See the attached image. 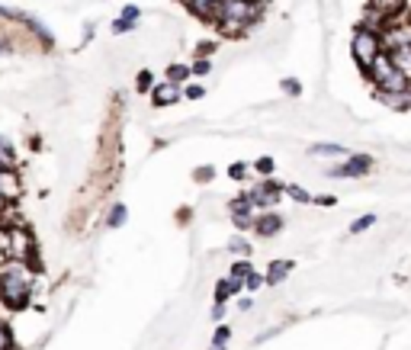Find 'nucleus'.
<instances>
[{"label": "nucleus", "instance_id": "obj_25", "mask_svg": "<svg viewBox=\"0 0 411 350\" xmlns=\"http://www.w3.org/2000/svg\"><path fill=\"white\" fill-rule=\"evenodd\" d=\"M279 91H283L286 100H299L302 97V84L296 81V77H283V81H279Z\"/></svg>", "mask_w": 411, "mask_h": 350}, {"label": "nucleus", "instance_id": "obj_11", "mask_svg": "<svg viewBox=\"0 0 411 350\" xmlns=\"http://www.w3.org/2000/svg\"><path fill=\"white\" fill-rule=\"evenodd\" d=\"M151 106L154 110H164V106H174V103H180V87H174V84H168V81H158V84L151 87Z\"/></svg>", "mask_w": 411, "mask_h": 350}, {"label": "nucleus", "instance_id": "obj_22", "mask_svg": "<svg viewBox=\"0 0 411 350\" xmlns=\"http://www.w3.org/2000/svg\"><path fill=\"white\" fill-rule=\"evenodd\" d=\"M190 177H193L196 187H209V183L219 177V170L212 168V164H199V168H193V174H190Z\"/></svg>", "mask_w": 411, "mask_h": 350}, {"label": "nucleus", "instance_id": "obj_19", "mask_svg": "<svg viewBox=\"0 0 411 350\" xmlns=\"http://www.w3.org/2000/svg\"><path fill=\"white\" fill-rule=\"evenodd\" d=\"M225 247H228V254H235V257H254V245L244 238L241 231H238V235H231Z\"/></svg>", "mask_w": 411, "mask_h": 350}, {"label": "nucleus", "instance_id": "obj_33", "mask_svg": "<svg viewBox=\"0 0 411 350\" xmlns=\"http://www.w3.org/2000/svg\"><path fill=\"white\" fill-rule=\"evenodd\" d=\"M228 341H231V328H228V325L219 322L216 334H212V347H228Z\"/></svg>", "mask_w": 411, "mask_h": 350}, {"label": "nucleus", "instance_id": "obj_20", "mask_svg": "<svg viewBox=\"0 0 411 350\" xmlns=\"http://www.w3.org/2000/svg\"><path fill=\"white\" fill-rule=\"evenodd\" d=\"M154 84H158V77H154V71H148V68L135 71V93H141V97H148Z\"/></svg>", "mask_w": 411, "mask_h": 350}, {"label": "nucleus", "instance_id": "obj_1", "mask_svg": "<svg viewBox=\"0 0 411 350\" xmlns=\"http://www.w3.org/2000/svg\"><path fill=\"white\" fill-rule=\"evenodd\" d=\"M35 296V267L26 260H4L0 264V305L7 312H26Z\"/></svg>", "mask_w": 411, "mask_h": 350}, {"label": "nucleus", "instance_id": "obj_4", "mask_svg": "<svg viewBox=\"0 0 411 350\" xmlns=\"http://www.w3.org/2000/svg\"><path fill=\"white\" fill-rule=\"evenodd\" d=\"M363 77H366L369 84H373V97H386V93L405 91V87L411 84L405 74H398V68L389 62V55H386V52L373 64H369L366 71H363Z\"/></svg>", "mask_w": 411, "mask_h": 350}, {"label": "nucleus", "instance_id": "obj_24", "mask_svg": "<svg viewBox=\"0 0 411 350\" xmlns=\"http://www.w3.org/2000/svg\"><path fill=\"white\" fill-rule=\"evenodd\" d=\"M373 225H376V216H373V212H363V216H357L354 222L347 225V231L350 235H363V231H369Z\"/></svg>", "mask_w": 411, "mask_h": 350}, {"label": "nucleus", "instance_id": "obj_23", "mask_svg": "<svg viewBox=\"0 0 411 350\" xmlns=\"http://www.w3.org/2000/svg\"><path fill=\"white\" fill-rule=\"evenodd\" d=\"M251 170L257 177H273V174H277V161H273L270 154H260L257 161H251Z\"/></svg>", "mask_w": 411, "mask_h": 350}, {"label": "nucleus", "instance_id": "obj_30", "mask_svg": "<svg viewBox=\"0 0 411 350\" xmlns=\"http://www.w3.org/2000/svg\"><path fill=\"white\" fill-rule=\"evenodd\" d=\"M190 71H193V77L212 74V58H193V62H190Z\"/></svg>", "mask_w": 411, "mask_h": 350}, {"label": "nucleus", "instance_id": "obj_42", "mask_svg": "<svg viewBox=\"0 0 411 350\" xmlns=\"http://www.w3.org/2000/svg\"><path fill=\"white\" fill-rule=\"evenodd\" d=\"M408 13H411V0H408Z\"/></svg>", "mask_w": 411, "mask_h": 350}, {"label": "nucleus", "instance_id": "obj_28", "mask_svg": "<svg viewBox=\"0 0 411 350\" xmlns=\"http://www.w3.org/2000/svg\"><path fill=\"white\" fill-rule=\"evenodd\" d=\"M267 283H264V274H260V270H251V274L244 276V293L248 296H254L257 293V289H264Z\"/></svg>", "mask_w": 411, "mask_h": 350}, {"label": "nucleus", "instance_id": "obj_7", "mask_svg": "<svg viewBox=\"0 0 411 350\" xmlns=\"http://www.w3.org/2000/svg\"><path fill=\"white\" fill-rule=\"evenodd\" d=\"M23 193V180H20V170L10 168V170H0V225H7L10 212H13L16 199Z\"/></svg>", "mask_w": 411, "mask_h": 350}, {"label": "nucleus", "instance_id": "obj_34", "mask_svg": "<svg viewBox=\"0 0 411 350\" xmlns=\"http://www.w3.org/2000/svg\"><path fill=\"white\" fill-rule=\"evenodd\" d=\"M13 52H16L13 35H10L7 29H0V55H13Z\"/></svg>", "mask_w": 411, "mask_h": 350}, {"label": "nucleus", "instance_id": "obj_16", "mask_svg": "<svg viewBox=\"0 0 411 350\" xmlns=\"http://www.w3.org/2000/svg\"><path fill=\"white\" fill-rule=\"evenodd\" d=\"M383 106H389V110H398V112H408L411 110V84L405 87V91H395V93H386V97H376Z\"/></svg>", "mask_w": 411, "mask_h": 350}, {"label": "nucleus", "instance_id": "obj_29", "mask_svg": "<svg viewBox=\"0 0 411 350\" xmlns=\"http://www.w3.org/2000/svg\"><path fill=\"white\" fill-rule=\"evenodd\" d=\"M0 350H16L13 344V328H10L4 318H0Z\"/></svg>", "mask_w": 411, "mask_h": 350}, {"label": "nucleus", "instance_id": "obj_2", "mask_svg": "<svg viewBox=\"0 0 411 350\" xmlns=\"http://www.w3.org/2000/svg\"><path fill=\"white\" fill-rule=\"evenodd\" d=\"M267 13V0H222L212 26L225 35V39H241L244 33H251Z\"/></svg>", "mask_w": 411, "mask_h": 350}, {"label": "nucleus", "instance_id": "obj_31", "mask_svg": "<svg viewBox=\"0 0 411 350\" xmlns=\"http://www.w3.org/2000/svg\"><path fill=\"white\" fill-rule=\"evenodd\" d=\"M180 97H183V100H202V97H206V87H202V84H193V81H190V84L180 87Z\"/></svg>", "mask_w": 411, "mask_h": 350}, {"label": "nucleus", "instance_id": "obj_26", "mask_svg": "<svg viewBox=\"0 0 411 350\" xmlns=\"http://www.w3.org/2000/svg\"><path fill=\"white\" fill-rule=\"evenodd\" d=\"M254 270V264H251V257H235V264H231V270H228V276H235V280H244V276L251 274Z\"/></svg>", "mask_w": 411, "mask_h": 350}, {"label": "nucleus", "instance_id": "obj_17", "mask_svg": "<svg viewBox=\"0 0 411 350\" xmlns=\"http://www.w3.org/2000/svg\"><path fill=\"white\" fill-rule=\"evenodd\" d=\"M283 197L296 206H312V193L302 183H283Z\"/></svg>", "mask_w": 411, "mask_h": 350}, {"label": "nucleus", "instance_id": "obj_3", "mask_svg": "<svg viewBox=\"0 0 411 350\" xmlns=\"http://www.w3.org/2000/svg\"><path fill=\"white\" fill-rule=\"evenodd\" d=\"M386 52V39H383V29L376 26H366V23H357L354 33H350V58L354 64L360 68V74L376 62L379 55Z\"/></svg>", "mask_w": 411, "mask_h": 350}, {"label": "nucleus", "instance_id": "obj_38", "mask_svg": "<svg viewBox=\"0 0 411 350\" xmlns=\"http://www.w3.org/2000/svg\"><path fill=\"white\" fill-rule=\"evenodd\" d=\"M225 312H228V305H225V302H212V312H209V318H212V322H222V318H225Z\"/></svg>", "mask_w": 411, "mask_h": 350}, {"label": "nucleus", "instance_id": "obj_39", "mask_svg": "<svg viewBox=\"0 0 411 350\" xmlns=\"http://www.w3.org/2000/svg\"><path fill=\"white\" fill-rule=\"evenodd\" d=\"M238 308H241V312H251L254 299H251V296H241V299H238Z\"/></svg>", "mask_w": 411, "mask_h": 350}, {"label": "nucleus", "instance_id": "obj_36", "mask_svg": "<svg viewBox=\"0 0 411 350\" xmlns=\"http://www.w3.org/2000/svg\"><path fill=\"white\" fill-rule=\"evenodd\" d=\"M312 206H321V209H335L337 197H335V193H318V197H312Z\"/></svg>", "mask_w": 411, "mask_h": 350}, {"label": "nucleus", "instance_id": "obj_8", "mask_svg": "<svg viewBox=\"0 0 411 350\" xmlns=\"http://www.w3.org/2000/svg\"><path fill=\"white\" fill-rule=\"evenodd\" d=\"M254 216H257V209H254V203L248 199V193H238L235 199H228V218H231V225H235L241 235H248L251 231V222H254Z\"/></svg>", "mask_w": 411, "mask_h": 350}, {"label": "nucleus", "instance_id": "obj_27", "mask_svg": "<svg viewBox=\"0 0 411 350\" xmlns=\"http://www.w3.org/2000/svg\"><path fill=\"white\" fill-rule=\"evenodd\" d=\"M248 174H251V164H244V161H231L228 164V180L244 183V180H248Z\"/></svg>", "mask_w": 411, "mask_h": 350}, {"label": "nucleus", "instance_id": "obj_10", "mask_svg": "<svg viewBox=\"0 0 411 350\" xmlns=\"http://www.w3.org/2000/svg\"><path fill=\"white\" fill-rule=\"evenodd\" d=\"M293 270H296V260L293 257H277V260H270V264H267L264 283H267V286H279V283L289 280V274H293Z\"/></svg>", "mask_w": 411, "mask_h": 350}, {"label": "nucleus", "instance_id": "obj_15", "mask_svg": "<svg viewBox=\"0 0 411 350\" xmlns=\"http://www.w3.org/2000/svg\"><path fill=\"white\" fill-rule=\"evenodd\" d=\"M164 81L174 84V87H183V84L193 81V71H190V64H183V62H170L168 68H164Z\"/></svg>", "mask_w": 411, "mask_h": 350}, {"label": "nucleus", "instance_id": "obj_32", "mask_svg": "<svg viewBox=\"0 0 411 350\" xmlns=\"http://www.w3.org/2000/svg\"><path fill=\"white\" fill-rule=\"evenodd\" d=\"M135 26H139V23H132V20H122V16H116V20L110 23V33H112V35H126V33H132Z\"/></svg>", "mask_w": 411, "mask_h": 350}, {"label": "nucleus", "instance_id": "obj_35", "mask_svg": "<svg viewBox=\"0 0 411 350\" xmlns=\"http://www.w3.org/2000/svg\"><path fill=\"white\" fill-rule=\"evenodd\" d=\"M216 49H219V42H196L193 58H212V55H216Z\"/></svg>", "mask_w": 411, "mask_h": 350}, {"label": "nucleus", "instance_id": "obj_12", "mask_svg": "<svg viewBox=\"0 0 411 350\" xmlns=\"http://www.w3.org/2000/svg\"><path fill=\"white\" fill-rule=\"evenodd\" d=\"M219 4H222V0H183L187 13L193 16V20H199V23H209V26H212V20H216V13H219Z\"/></svg>", "mask_w": 411, "mask_h": 350}, {"label": "nucleus", "instance_id": "obj_21", "mask_svg": "<svg viewBox=\"0 0 411 350\" xmlns=\"http://www.w3.org/2000/svg\"><path fill=\"white\" fill-rule=\"evenodd\" d=\"M10 168H16V148L10 139L0 135V170H10Z\"/></svg>", "mask_w": 411, "mask_h": 350}, {"label": "nucleus", "instance_id": "obj_6", "mask_svg": "<svg viewBox=\"0 0 411 350\" xmlns=\"http://www.w3.org/2000/svg\"><path fill=\"white\" fill-rule=\"evenodd\" d=\"M244 193H248V199L254 203V209H257V212L277 209V206L283 203V183L273 180V177H257L251 187L244 189Z\"/></svg>", "mask_w": 411, "mask_h": 350}, {"label": "nucleus", "instance_id": "obj_5", "mask_svg": "<svg viewBox=\"0 0 411 350\" xmlns=\"http://www.w3.org/2000/svg\"><path fill=\"white\" fill-rule=\"evenodd\" d=\"M376 168L373 154L366 151H350L347 158H341L337 164L328 168V180H360V177H369Z\"/></svg>", "mask_w": 411, "mask_h": 350}, {"label": "nucleus", "instance_id": "obj_40", "mask_svg": "<svg viewBox=\"0 0 411 350\" xmlns=\"http://www.w3.org/2000/svg\"><path fill=\"white\" fill-rule=\"evenodd\" d=\"M402 26H405V35H408V39H411V13L402 20Z\"/></svg>", "mask_w": 411, "mask_h": 350}, {"label": "nucleus", "instance_id": "obj_37", "mask_svg": "<svg viewBox=\"0 0 411 350\" xmlns=\"http://www.w3.org/2000/svg\"><path fill=\"white\" fill-rule=\"evenodd\" d=\"M122 20H132V23H139L141 20V7H135V4H126V7H122Z\"/></svg>", "mask_w": 411, "mask_h": 350}, {"label": "nucleus", "instance_id": "obj_14", "mask_svg": "<svg viewBox=\"0 0 411 350\" xmlns=\"http://www.w3.org/2000/svg\"><path fill=\"white\" fill-rule=\"evenodd\" d=\"M244 293V280H235V276H222L216 280V289H212V302H228L235 296Z\"/></svg>", "mask_w": 411, "mask_h": 350}, {"label": "nucleus", "instance_id": "obj_41", "mask_svg": "<svg viewBox=\"0 0 411 350\" xmlns=\"http://www.w3.org/2000/svg\"><path fill=\"white\" fill-rule=\"evenodd\" d=\"M209 350H228V347H209Z\"/></svg>", "mask_w": 411, "mask_h": 350}, {"label": "nucleus", "instance_id": "obj_18", "mask_svg": "<svg viewBox=\"0 0 411 350\" xmlns=\"http://www.w3.org/2000/svg\"><path fill=\"white\" fill-rule=\"evenodd\" d=\"M126 222H129V206L126 203H112L110 206V212H106V228H126Z\"/></svg>", "mask_w": 411, "mask_h": 350}, {"label": "nucleus", "instance_id": "obj_13", "mask_svg": "<svg viewBox=\"0 0 411 350\" xmlns=\"http://www.w3.org/2000/svg\"><path fill=\"white\" fill-rule=\"evenodd\" d=\"M347 154H350V148L337 145V141H315V145L308 148V158H321V161H341Z\"/></svg>", "mask_w": 411, "mask_h": 350}, {"label": "nucleus", "instance_id": "obj_9", "mask_svg": "<svg viewBox=\"0 0 411 350\" xmlns=\"http://www.w3.org/2000/svg\"><path fill=\"white\" fill-rule=\"evenodd\" d=\"M283 228H286V218H283V212H279V209L257 212V216H254V222H251L254 238H260V241L277 238V235H279Z\"/></svg>", "mask_w": 411, "mask_h": 350}]
</instances>
